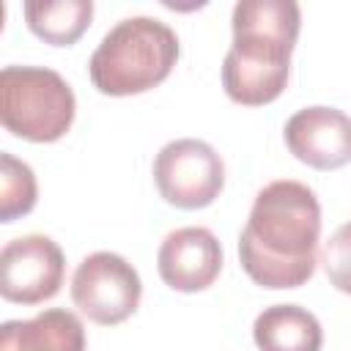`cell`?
Returning <instances> with one entry per match:
<instances>
[{"label": "cell", "instance_id": "cell-8", "mask_svg": "<svg viewBox=\"0 0 351 351\" xmlns=\"http://www.w3.org/2000/svg\"><path fill=\"white\" fill-rule=\"evenodd\" d=\"M156 269L162 282L173 291H206L222 271V244L208 228H176L159 244Z\"/></svg>", "mask_w": 351, "mask_h": 351}, {"label": "cell", "instance_id": "cell-3", "mask_svg": "<svg viewBox=\"0 0 351 351\" xmlns=\"http://www.w3.org/2000/svg\"><path fill=\"white\" fill-rule=\"evenodd\" d=\"M178 52V36L170 25L154 16H126L93 49L88 74L104 96H134L165 82Z\"/></svg>", "mask_w": 351, "mask_h": 351}, {"label": "cell", "instance_id": "cell-6", "mask_svg": "<svg viewBox=\"0 0 351 351\" xmlns=\"http://www.w3.org/2000/svg\"><path fill=\"white\" fill-rule=\"evenodd\" d=\"M154 181L170 206L195 211L219 197L225 186V165L208 143L181 137L159 148L154 159Z\"/></svg>", "mask_w": 351, "mask_h": 351}, {"label": "cell", "instance_id": "cell-10", "mask_svg": "<svg viewBox=\"0 0 351 351\" xmlns=\"http://www.w3.org/2000/svg\"><path fill=\"white\" fill-rule=\"evenodd\" d=\"M0 351H85V329L71 310L49 307L27 321H5Z\"/></svg>", "mask_w": 351, "mask_h": 351}, {"label": "cell", "instance_id": "cell-13", "mask_svg": "<svg viewBox=\"0 0 351 351\" xmlns=\"http://www.w3.org/2000/svg\"><path fill=\"white\" fill-rule=\"evenodd\" d=\"M38 197L30 165L11 154H0V222H14L33 211Z\"/></svg>", "mask_w": 351, "mask_h": 351}, {"label": "cell", "instance_id": "cell-12", "mask_svg": "<svg viewBox=\"0 0 351 351\" xmlns=\"http://www.w3.org/2000/svg\"><path fill=\"white\" fill-rule=\"evenodd\" d=\"M22 11L27 27L55 47L74 44L93 19L90 0H27Z\"/></svg>", "mask_w": 351, "mask_h": 351}, {"label": "cell", "instance_id": "cell-11", "mask_svg": "<svg viewBox=\"0 0 351 351\" xmlns=\"http://www.w3.org/2000/svg\"><path fill=\"white\" fill-rule=\"evenodd\" d=\"M252 340L261 351H321L324 329L318 318L299 304H271L258 313Z\"/></svg>", "mask_w": 351, "mask_h": 351}, {"label": "cell", "instance_id": "cell-14", "mask_svg": "<svg viewBox=\"0 0 351 351\" xmlns=\"http://www.w3.org/2000/svg\"><path fill=\"white\" fill-rule=\"evenodd\" d=\"M321 263H324L329 282L337 291L351 296V222L340 225L329 236V241L324 244V252H321Z\"/></svg>", "mask_w": 351, "mask_h": 351}, {"label": "cell", "instance_id": "cell-2", "mask_svg": "<svg viewBox=\"0 0 351 351\" xmlns=\"http://www.w3.org/2000/svg\"><path fill=\"white\" fill-rule=\"evenodd\" d=\"M233 44L222 60V88L230 101L261 107L274 101L291 74L302 11L293 0H239L233 5Z\"/></svg>", "mask_w": 351, "mask_h": 351}, {"label": "cell", "instance_id": "cell-9", "mask_svg": "<svg viewBox=\"0 0 351 351\" xmlns=\"http://www.w3.org/2000/svg\"><path fill=\"white\" fill-rule=\"evenodd\" d=\"M285 145L315 170H337L351 162V118L337 107H304L285 121Z\"/></svg>", "mask_w": 351, "mask_h": 351}, {"label": "cell", "instance_id": "cell-4", "mask_svg": "<svg viewBox=\"0 0 351 351\" xmlns=\"http://www.w3.org/2000/svg\"><path fill=\"white\" fill-rule=\"evenodd\" d=\"M77 112L71 85L47 66H5L0 71V121L30 143L60 140Z\"/></svg>", "mask_w": 351, "mask_h": 351}, {"label": "cell", "instance_id": "cell-5", "mask_svg": "<svg viewBox=\"0 0 351 351\" xmlns=\"http://www.w3.org/2000/svg\"><path fill=\"white\" fill-rule=\"evenodd\" d=\"M143 296V282L137 269L118 252H90L74 269L71 302L93 324L115 326L126 321Z\"/></svg>", "mask_w": 351, "mask_h": 351}, {"label": "cell", "instance_id": "cell-1", "mask_svg": "<svg viewBox=\"0 0 351 351\" xmlns=\"http://www.w3.org/2000/svg\"><path fill=\"white\" fill-rule=\"evenodd\" d=\"M321 206L315 192L293 178L266 184L239 236V261L261 288H299L318 266Z\"/></svg>", "mask_w": 351, "mask_h": 351}, {"label": "cell", "instance_id": "cell-7", "mask_svg": "<svg viewBox=\"0 0 351 351\" xmlns=\"http://www.w3.org/2000/svg\"><path fill=\"white\" fill-rule=\"evenodd\" d=\"M66 274V258L58 241L44 233L11 239L0 252V293L16 304L52 299Z\"/></svg>", "mask_w": 351, "mask_h": 351}]
</instances>
